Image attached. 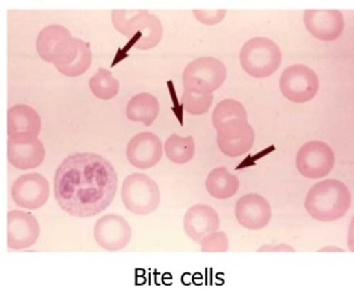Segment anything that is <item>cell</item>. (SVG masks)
<instances>
[{"label":"cell","instance_id":"obj_13","mask_svg":"<svg viewBox=\"0 0 354 298\" xmlns=\"http://www.w3.org/2000/svg\"><path fill=\"white\" fill-rule=\"evenodd\" d=\"M220 219L217 212L205 204L190 207L183 218V229L194 241L199 243L208 234L218 230Z\"/></svg>","mask_w":354,"mask_h":298},{"label":"cell","instance_id":"obj_2","mask_svg":"<svg viewBox=\"0 0 354 298\" xmlns=\"http://www.w3.org/2000/svg\"><path fill=\"white\" fill-rule=\"evenodd\" d=\"M39 56L53 63L57 70L67 77L84 73L91 63L90 44L71 36L70 31L59 24L44 28L36 41Z\"/></svg>","mask_w":354,"mask_h":298},{"label":"cell","instance_id":"obj_4","mask_svg":"<svg viewBox=\"0 0 354 298\" xmlns=\"http://www.w3.org/2000/svg\"><path fill=\"white\" fill-rule=\"evenodd\" d=\"M281 57L279 48L274 41L260 37L251 39L243 45L239 59L243 69L248 74L264 78L278 68Z\"/></svg>","mask_w":354,"mask_h":298},{"label":"cell","instance_id":"obj_24","mask_svg":"<svg viewBox=\"0 0 354 298\" xmlns=\"http://www.w3.org/2000/svg\"><path fill=\"white\" fill-rule=\"evenodd\" d=\"M193 13L195 17L201 23L213 25L219 23L225 17L226 10H194Z\"/></svg>","mask_w":354,"mask_h":298},{"label":"cell","instance_id":"obj_17","mask_svg":"<svg viewBox=\"0 0 354 298\" xmlns=\"http://www.w3.org/2000/svg\"><path fill=\"white\" fill-rule=\"evenodd\" d=\"M159 103L150 93L142 92L132 97L126 108L127 117L133 121L151 126L159 113Z\"/></svg>","mask_w":354,"mask_h":298},{"label":"cell","instance_id":"obj_3","mask_svg":"<svg viewBox=\"0 0 354 298\" xmlns=\"http://www.w3.org/2000/svg\"><path fill=\"white\" fill-rule=\"evenodd\" d=\"M111 19L115 29L138 49L152 48L162 38L163 30L160 21L147 10H114Z\"/></svg>","mask_w":354,"mask_h":298},{"label":"cell","instance_id":"obj_15","mask_svg":"<svg viewBox=\"0 0 354 298\" xmlns=\"http://www.w3.org/2000/svg\"><path fill=\"white\" fill-rule=\"evenodd\" d=\"M217 144L225 155L236 157L248 152L254 141V132L248 123L232 128L218 131Z\"/></svg>","mask_w":354,"mask_h":298},{"label":"cell","instance_id":"obj_20","mask_svg":"<svg viewBox=\"0 0 354 298\" xmlns=\"http://www.w3.org/2000/svg\"><path fill=\"white\" fill-rule=\"evenodd\" d=\"M167 157L177 164L189 162L195 153V143L192 136L180 137L176 133L171 135L165 143Z\"/></svg>","mask_w":354,"mask_h":298},{"label":"cell","instance_id":"obj_21","mask_svg":"<svg viewBox=\"0 0 354 298\" xmlns=\"http://www.w3.org/2000/svg\"><path fill=\"white\" fill-rule=\"evenodd\" d=\"M92 93L97 98L108 100L115 97L119 90L120 83L107 69L100 68L88 81Z\"/></svg>","mask_w":354,"mask_h":298},{"label":"cell","instance_id":"obj_19","mask_svg":"<svg viewBox=\"0 0 354 298\" xmlns=\"http://www.w3.org/2000/svg\"><path fill=\"white\" fill-rule=\"evenodd\" d=\"M304 69L299 66H292L286 68L280 79V88L288 99L301 102L306 99V79Z\"/></svg>","mask_w":354,"mask_h":298},{"label":"cell","instance_id":"obj_5","mask_svg":"<svg viewBox=\"0 0 354 298\" xmlns=\"http://www.w3.org/2000/svg\"><path fill=\"white\" fill-rule=\"evenodd\" d=\"M122 201L132 213L145 215L153 212L160 201L156 182L143 173H133L124 180L121 188Z\"/></svg>","mask_w":354,"mask_h":298},{"label":"cell","instance_id":"obj_11","mask_svg":"<svg viewBox=\"0 0 354 298\" xmlns=\"http://www.w3.org/2000/svg\"><path fill=\"white\" fill-rule=\"evenodd\" d=\"M235 216L243 227L249 230H259L269 223L272 216L271 207L262 195L249 193L237 201Z\"/></svg>","mask_w":354,"mask_h":298},{"label":"cell","instance_id":"obj_14","mask_svg":"<svg viewBox=\"0 0 354 298\" xmlns=\"http://www.w3.org/2000/svg\"><path fill=\"white\" fill-rule=\"evenodd\" d=\"M8 137H37L41 127L39 114L25 104L15 105L7 112Z\"/></svg>","mask_w":354,"mask_h":298},{"label":"cell","instance_id":"obj_10","mask_svg":"<svg viewBox=\"0 0 354 298\" xmlns=\"http://www.w3.org/2000/svg\"><path fill=\"white\" fill-rule=\"evenodd\" d=\"M126 155L129 162L134 167L140 169L150 168L156 165L162 158V142L152 132L138 133L128 143Z\"/></svg>","mask_w":354,"mask_h":298},{"label":"cell","instance_id":"obj_9","mask_svg":"<svg viewBox=\"0 0 354 298\" xmlns=\"http://www.w3.org/2000/svg\"><path fill=\"white\" fill-rule=\"evenodd\" d=\"M40 227L30 212L12 210L7 215V246L15 250L28 248L37 241Z\"/></svg>","mask_w":354,"mask_h":298},{"label":"cell","instance_id":"obj_16","mask_svg":"<svg viewBox=\"0 0 354 298\" xmlns=\"http://www.w3.org/2000/svg\"><path fill=\"white\" fill-rule=\"evenodd\" d=\"M212 121L216 132L238 127L247 123L244 106L234 99H225L215 107Z\"/></svg>","mask_w":354,"mask_h":298},{"label":"cell","instance_id":"obj_23","mask_svg":"<svg viewBox=\"0 0 354 298\" xmlns=\"http://www.w3.org/2000/svg\"><path fill=\"white\" fill-rule=\"evenodd\" d=\"M205 252H224L229 248V240L223 231H214L206 235L198 243Z\"/></svg>","mask_w":354,"mask_h":298},{"label":"cell","instance_id":"obj_1","mask_svg":"<svg viewBox=\"0 0 354 298\" xmlns=\"http://www.w3.org/2000/svg\"><path fill=\"white\" fill-rule=\"evenodd\" d=\"M118 177L112 164L93 152L68 156L54 177V195L60 208L71 216L88 217L104 210L113 201Z\"/></svg>","mask_w":354,"mask_h":298},{"label":"cell","instance_id":"obj_18","mask_svg":"<svg viewBox=\"0 0 354 298\" xmlns=\"http://www.w3.org/2000/svg\"><path fill=\"white\" fill-rule=\"evenodd\" d=\"M205 187L209 194L218 199H225L234 195L239 188L237 177L224 166L213 169L207 175Z\"/></svg>","mask_w":354,"mask_h":298},{"label":"cell","instance_id":"obj_12","mask_svg":"<svg viewBox=\"0 0 354 298\" xmlns=\"http://www.w3.org/2000/svg\"><path fill=\"white\" fill-rule=\"evenodd\" d=\"M44 157V147L37 137H8L7 157L14 167L20 170L35 168Z\"/></svg>","mask_w":354,"mask_h":298},{"label":"cell","instance_id":"obj_22","mask_svg":"<svg viewBox=\"0 0 354 298\" xmlns=\"http://www.w3.org/2000/svg\"><path fill=\"white\" fill-rule=\"evenodd\" d=\"M212 99V92L185 86L181 103L186 112L192 115H201L209 110Z\"/></svg>","mask_w":354,"mask_h":298},{"label":"cell","instance_id":"obj_8","mask_svg":"<svg viewBox=\"0 0 354 298\" xmlns=\"http://www.w3.org/2000/svg\"><path fill=\"white\" fill-rule=\"evenodd\" d=\"M131 235V228L127 221L114 213H109L99 218L93 229L97 244L110 252L118 251L126 247Z\"/></svg>","mask_w":354,"mask_h":298},{"label":"cell","instance_id":"obj_6","mask_svg":"<svg viewBox=\"0 0 354 298\" xmlns=\"http://www.w3.org/2000/svg\"><path fill=\"white\" fill-rule=\"evenodd\" d=\"M225 65L218 59L199 57L189 63L183 74V86L212 92L218 88L226 78Z\"/></svg>","mask_w":354,"mask_h":298},{"label":"cell","instance_id":"obj_7","mask_svg":"<svg viewBox=\"0 0 354 298\" xmlns=\"http://www.w3.org/2000/svg\"><path fill=\"white\" fill-rule=\"evenodd\" d=\"M10 192L17 206L35 210L47 201L50 194L49 183L39 173L24 174L15 180Z\"/></svg>","mask_w":354,"mask_h":298}]
</instances>
